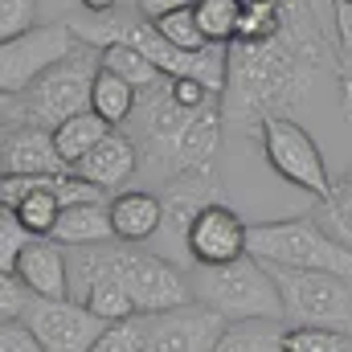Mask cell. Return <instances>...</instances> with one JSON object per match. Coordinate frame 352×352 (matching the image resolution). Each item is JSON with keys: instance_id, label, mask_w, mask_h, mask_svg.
Returning a JSON list of instances; mask_svg holds the SVG:
<instances>
[{"instance_id": "d6a6232c", "label": "cell", "mask_w": 352, "mask_h": 352, "mask_svg": "<svg viewBox=\"0 0 352 352\" xmlns=\"http://www.w3.org/2000/svg\"><path fill=\"white\" fill-rule=\"evenodd\" d=\"M0 352H50V349L37 340V332L25 320H8V324H0Z\"/></svg>"}, {"instance_id": "4dcf8cb0", "label": "cell", "mask_w": 352, "mask_h": 352, "mask_svg": "<svg viewBox=\"0 0 352 352\" xmlns=\"http://www.w3.org/2000/svg\"><path fill=\"white\" fill-rule=\"evenodd\" d=\"M33 16H37V0H0V41L29 33Z\"/></svg>"}, {"instance_id": "7c38bea8", "label": "cell", "mask_w": 352, "mask_h": 352, "mask_svg": "<svg viewBox=\"0 0 352 352\" xmlns=\"http://www.w3.org/2000/svg\"><path fill=\"white\" fill-rule=\"evenodd\" d=\"M246 230L250 226L226 201H217V205H209L192 221L184 246H188V254H192L197 266H226V263H238L246 254Z\"/></svg>"}, {"instance_id": "484cf974", "label": "cell", "mask_w": 352, "mask_h": 352, "mask_svg": "<svg viewBox=\"0 0 352 352\" xmlns=\"http://www.w3.org/2000/svg\"><path fill=\"white\" fill-rule=\"evenodd\" d=\"M336 12V74H340V102L352 119V4L332 0Z\"/></svg>"}, {"instance_id": "30bf717a", "label": "cell", "mask_w": 352, "mask_h": 352, "mask_svg": "<svg viewBox=\"0 0 352 352\" xmlns=\"http://www.w3.org/2000/svg\"><path fill=\"white\" fill-rule=\"evenodd\" d=\"M21 320L37 332V340L50 352H90L107 328V320H98L90 307L74 299H37V295Z\"/></svg>"}, {"instance_id": "8992f818", "label": "cell", "mask_w": 352, "mask_h": 352, "mask_svg": "<svg viewBox=\"0 0 352 352\" xmlns=\"http://www.w3.org/2000/svg\"><path fill=\"white\" fill-rule=\"evenodd\" d=\"M283 291V316L291 328H340L352 332V278L328 270L270 266Z\"/></svg>"}, {"instance_id": "277c9868", "label": "cell", "mask_w": 352, "mask_h": 352, "mask_svg": "<svg viewBox=\"0 0 352 352\" xmlns=\"http://www.w3.org/2000/svg\"><path fill=\"white\" fill-rule=\"evenodd\" d=\"M246 254L266 266L287 270H328L352 278V246H344L324 221L291 217V221H258L246 230Z\"/></svg>"}, {"instance_id": "7402d4cb", "label": "cell", "mask_w": 352, "mask_h": 352, "mask_svg": "<svg viewBox=\"0 0 352 352\" xmlns=\"http://www.w3.org/2000/svg\"><path fill=\"white\" fill-rule=\"evenodd\" d=\"M98 62H102V70L127 78L135 90H152L160 78H168V74H160L156 62H152L148 54H140L135 45H102V50H98Z\"/></svg>"}, {"instance_id": "3957f363", "label": "cell", "mask_w": 352, "mask_h": 352, "mask_svg": "<svg viewBox=\"0 0 352 352\" xmlns=\"http://www.w3.org/2000/svg\"><path fill=\"white\" fill-rule=\"evenodd\" d=\"M188 287H192L197 303L213 307L230 324L234 320H287L274 270L258 263L254 254H242L238 263L226 266H197Z\"/></svg>"}, {"instance_id": "4fadbf2b", "label": "cell", "mask_w": 352, "mask_h": 352, "mask_svg": "<svg viewBox=\"0 0 352 352\" xmlns=\"http://www.w3.org/2000/svg\"><path fill=\"white\" fill-rule=\"evenodd\" d=\"M0 173L4 176H58V173H70V168L58 156V144H54V131L50 127L4 123Z\"/></svg>"}, {"instance_id": "f546056e", "label": "cell", "mask_w": 352, "mask_h": 352, "mask_svg": "<svg viewBox=\"0 0 352 352\" xmlns=\"http://www.w3.org/2000/svg\"><path fill=\"white\" fill-rule=\"evenodd\" d=\"M29 242H33V234L16 221V213L0 209V270L4 274H16V258H21V250Z\"/></svg>"}, {"instance_id": "5b68a950", "label": "cell", "mask_w": 352, "mask_h": 352, "mask_svg": "<svg viewBox=\"0 0 352 352\" xmlns=\"http://www.w3.org/2000/svg\"><path fill=\"white\" fill-rule=\"evenodd\" d=\"M102 62L98 54H90L87 45L74 50L66 62H58L50 74H41L25 94H16V123H33V127H62L66 119L90 111V94L98 78Z\"/></svg>"}, {"instance_id": "cb8c5ba5", "label": "cell", "mask_w": 352, "mask_h": 352, "mask_svg": "<svg viewBox=\"0 0 352 352\" xmlns=\"http://www.w3.org/2000/svg\"><path fill=\"white\" fill-rule=\"evenodd\" d=\"M242 8H246L242 0H197V21L213 45H230L238 37Z\"/></svg>"}, {"instance_id": "603a6c76", "label": "cell", "mask_w": 352, "mask_h": 352, "mask_svg": "<svg viewBox=\"0 0 352 352\" xmlns=\"http://www.w3.org/2000/svg\"><path fill=\"white\" fill-rule=\"evenodd\" d=\"M33 180H37V188H33V192H29V197L12 209V213H16V221H21L33 238H50L66 205H62V197L45 184V176H33Z\"/></svg>"}, {"instance_id": "d4e9b609", "label": "cell", "mask_w": 352, "mask_h": 352, "mask_svg": "<svg viewBox=\"0 0 352 352\" xmlns=\"http://www.w3.org/2000/svg\"><path fill=\"white\" fill-rule=\"evenodd\" d=\"M173 45L180 50H188V54H201V50H209L213 41L205 37V29H201V21H197V4H188V8H176V12H164V16H156L152 21Z\"/></svg>"}, {"instance_id": "ba28073f", "label": "cell", "mask_w": 352, "mask_h": 352, "mask_svg": "<svg viewBox=\"0 0 352 352\" xmlns=\"http://www.w3.org/2000/svg\"><path fill=\"white\" fill-rule=\"evenodd\" d=\"M78 50V33L74 25H33L21 37L0 41V94L16 98L33 87L41 74H50L58 62H66Z\"/></svg>"}, {"instance_id": "9a60e30c", "label": "cell", "mask_w": 352, "mask_h": 352, "mask_svg": "<svg viewBox=\"0 0 352 352\" xmlns=\"http://www.w3.org/2000/svg\"><path fill=\"white\" fill-rule=\"evenodd\" d=\"M16 278L37 295V299H70V263L66 246L54 238H33L21 258H16Z\"/></svg>"}, {"instance_id": "1f68e13d", "label": "cell", "mask_w": 352, "mask_h": 352, "mask_svg": "<svg viewBox=\"0 0 352 352\" xmlns=\"http://www.w3.org/2000/svg\"><path fill=\"white\" fill-rule=\"evenodd\" d=\"M29 303H33V291H29L16 274H4V278H0V324L21 320Z\"/></svg>"}, {"instance_id": "6da1fadb", "label": "cell", "mask_w": 352, "mask_h": 352, "mask_svg": "<svg viewBox=\"0 0 352 352\" xmlns=\"http://www.w3.org/2000/svg\"><path fill=\"white\" fill-rule=\"evenodd\" d=\"M283 25L270 41H230L226 94L221 115L226 123H263L270 115L291 111L311 94L320 70L336 66L332 41L320 29L311 0H278Z\"/></svg>"}, {"instance_id": "ac0fdd59", "label": "cell", "mask_w": 352, "mask_h": 352, "mask_svg": "<svg viewBox=\"0 0 352 352\" xmlns=\"http://www.w3.org/2000/svg\"><path fill=\"white\" fill-rule=\"evenodd\" d=\"M58 246H111L115 226H111V201H82V205H66L54 234Z\"/></svg>"}, {"instance_id": "5bb4252c", "label": "cell", "mask_w": 352, "mask_h": 352, "mask_svg": "<svg viewBox=\"0 0 352 352\" xmlns=\"http://www.w3.org/2000/svg\"><path fill=\"white\" fill-rule=\"evenodd\" d=\"M160 201H164V234H173L176 242H188V230H192V221L209 209V205H217L221 201V180L217 173H188V176H176L164 184V192H160Z\"/></svg>"}, {"instance_id": "8d00e7d4", "label": "cell", "mask_w": 352, "mask_h": 352, "mask_svg": "<svg viewBox=\"0 0 352 352\" xmlns=\"http://www.w3.org/2000/svg\"><path fill=\"white\" fill-rule=\"evenodd\" d=\"M344 4H352V0H344Z\"/></svg>"}, {"instance_id": "4316f807", "label": "cell", "mask_w": 352, "mask_h": 352, "mask_svg": "<svg viewBox=\"0 0 352 352\" xmlns=\"http://www.w3.org/2000/svg\"><path fill=\"white\" fill-rule=\"evenodd\" d=\"M144 344H148V316H131L107 324L90 352H144Z\"/></svg>"}, {"instance_id": "2e32d148", "label": "cell", "mask_w": 352, "mask_h": 352, "mask_svg": "<svg viewBox=\"0 0 352 352\" xmlns=\"http://www.w3.org/2000/svg\"><path fill=\"white\" fill-rule=\"evenodd\" d=\"M140 144H135V135H127V131H111L94 152H90L87 160L74 168V173L82 176V180H90V184H98L102 192H111L115 197V188H123L131 176H135V168H140Z\"/></svg>"}, {"instance_id": "e575fe53", "label": "cell", "mask_w": 352, "mask_h": 352, "mask_svg": "<svg viewBox=\"0 0 352 352\" xmlns=\"http://www.w3.org/2000/svg\"><path fill=\"white\" fill-rule=\"evenodd\" d=\"M78 4L87 8L90 16H107V12H115V4H119V0H78Z\"/></svg>"}, {"instance_id": "44dd1931", "label": "cell", "mask_w": 352, "mask_h": 352, "mask_svg": "<svg viewBox=\"0 0 352 352\" xmlns=\"http://www.w3.org/2000/svg\"><path fill=\"white\" fill-rule=\"evenodd\" d=\"M135 107H140V90L131 87L127 78L111 74V70H98L94 94H90V111L94 115H102L111 127H123V123H131Z\"/></svg>"}, {"instance_id": "7a4b0ae2", "label": "cell", "mask_w": 352, "mask_h": 352, "mask_svg": "<svg viewBox=\"0 0 352 352\" xmlns=\"http://www.w3.org/2000/svg\"><path fill=\"white\" fill-rule=\"evenodd\" d=\"M135 107V144L148 168H156L168 184L188 173H213L217 148H221V102L213 107H180L168 90V78H160L152 90H140Z\"/></svg>"}, {"instance_id": "8fae6325", "label": "cell", "mask_w": 352, "mask_h": 352, "mask_svg": "<svg viewBox=\"0 0 352 352\" xmlns=\"http://www.w3.org/2000/svg\"><path fill=\"white\" fill-rule=\"evenodd\" d=\"M226 328H230L226 316H217L213 307L192 299L184 307L148 316V344H144V352H213Z\"/></svg>"}, {"instance_id": "9c48e42d", "label": "cell", "mask_w": 352, "mask_h": 352, "mask_svg": "<svg viewBox=\"0 0 352 352\" xmlns=\"http://www.w3.org/2000/svg\"><path fill=\"white\" fill-rule=\"evenodd\" d=\"M258 135H263V152H266V164L283 180H291L295 188L311 192L316 201H328L336 180L328 176V164L320 156V144L287 115H270L258 123Z\"/></svg>"}, {"instance_id": "e0dca14e", "label": "cell", "mask_w": 352, "mask_h": 352, "mask_svg": "<svg viewBox=\"0 0 352 352\" xmlns=\"http://www.w3.org/2000/svg\"><path fill=\"white\" fill-rule=\"evenodd\" d=\"M111 226H115V238L119 242H148L152 234H160L164 226V201L160 192H148V188H123L111 197Z\"/></svg>"}, {"instance_id": "d6986e66", "label": "cell", "mask_w": 352, "mask_h": 352, "mask_svg": "<svg viewBox=\"0 0 352 352\" xmlns=\"http://www.w3.org/2000/svg\"><path fill=\"white\" fill-rule=\"evenodd\" d=\"M115 127L102 119V115H94V111H82V115H74V119H66L62 127H54V144H58V156L66 160V168H78L82 160H87L90 152L111 135Z\"/></svg>"}, {"instance_id": "d590c367", "label": "cell", "mask_w": 352, "mask_h": 352, "mask_svg": "<svg viewBox=\"0 0 352 352\" xmlns=\"http://www.w3.org/2000/svg\"><path fill=\"white\" fill-rule=\"evenodd\" d=\"M242 4H254V0H242Z\"/></svg>"}, {"instance_id": "836d02e7", "label": "cell", "mask_w": 352, "mask_h": 352, "mask_svg": "<svg viewBox=\"0 0 352 352\" xmlns=\"http://www.w3.org/2000/svg\"><path fill=\"white\" fill-rule=\"evenodd\" d=\"M188 4H197V0H135V12L148 16V21H156V16L176 12V8H188Z\"/></svg>"}, {"instance_id": "ffe728a7", "label": "cell", "mask_w": 352, "mask_h": 352, "mask_svg": "<svg viewBox=\"0 0 352 352\" xmlns=\"http://www.w3.org/2000/svg\"><path fill=\"white\" fill-rule=\"evenodd\" d=\"M287 320H234L213 352H287Z\"/></svg>"}, {"instance_id": "f1b7e54d", "label": "cell", "mask_w": 352, "mask_h": 352, "mask_svg": "<svg viewBox=\"0 0 352 352\" xmlns=\"http://www.w3.org/2000/svg\"><path fill=\"white\" fill-rule=\"evenodd\" d=\"M324 226H328L344 246H352V173L344 176V180H336L332 197L324 201Z\"/></svg>"}, {"instance_id": "83f0119b", "label": "cell", "mask_w": 352, "mask_h": 352, "mask_svg": "<svg viewBox=\"0 0 352 352\" xmlns=\"http://www.w3.org/2000/svg\"><path fill=\"white\" fill-rule=\"evenodd\" d=\"M283 25V12H278V0H254L242 8V21H238V37L234 41H270Z\"/></svg>"}, {"instance_id": "52a82bcc", "label": "cell", "mask_w": 352, "mask_h": 352, "mask_svg": "<svg viewBox=\"0 0 352 352\" xmlns=\"http://www.w3.org/2000/svg\"><path fill=\"white\" fill-rule=\"evenodd\" d=\"M107 258H111L115 278L127 287V295L135 299V307L144 316H160V311H173V307L192 303L188 278L168 258H160V254H152L144 246H131V242H111Z\"/></svg>"}]
</instances>
